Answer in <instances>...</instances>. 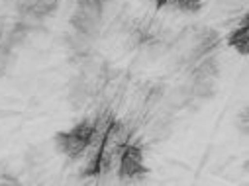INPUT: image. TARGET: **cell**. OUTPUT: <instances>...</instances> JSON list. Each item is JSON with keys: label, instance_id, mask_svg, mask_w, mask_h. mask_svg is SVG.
<instances>
[{"label": "cell", "instance_id": "cell-1", "mask_svg": "<svg viewBox=\"0 0 249 186\" xmlns=\"http://www.w3.org/2000/svg\"><path fill=\"white\" fill-rule=\"evenodd\" d=\"M222 43V37L216 30L206 26H191L184 28L175 41L171 43L169 51L175 65L182 71H189L202 59L212 57Z\"/></svg>", "mask_w": 249, "mask_h": 186}, {"label": "cell", "instance_id": "cell-2", "mask_svg": "<svg viewBox=\"0 0 249 186\" xmlns=\"http://www.w3.org/2000/svg\"><path fill=\"white\" fill-rule=\"evenodd\" d=\"M98 132V118H85L73 128L55 134L53 141L61 155H65L71 161H83L92 147V141Z\"/></svg>", "mask_w": 249, "mask_h": 186}, {"label": "cell", "instance_id": "cell-3", "mask_svg": "<svg viewBox=\"0 0 249 186\" xmlns=\"http://www.w3.org/2000/svg\"><path fill=\"white\" fill-rule=\"evenodd\" d=\"M110 6V0H79L73 14L71 26L75 34L83 39H94L104 30L106 8Z\"/></svg>", "mask_w": 249, "mask_h": 186}, {"label": "cell", "instance_id": "cell-4", "mask_svg": "<svg viewBox=\"0 0 249 186\" xmlns=\"http://www.w3.org/2000/svg\"><path fill=\"white\" fill-rule=\"evenodd\" d=\"M116 174L120 180H140L147 174L145 159H143V147L140 141L132 139L126 147L122 149L116 165Z\"/></svg>", "mask_w": 249, "mask_h": 186}, {"label": "cell", "instance_id": "cell-5", "mask_svg": "<svg viewBox=\"0 0 249 186\" xmlns=\"http://www.w3.org/2000/svg\"><path fill=\"white\" fill-rule=\"evenodd\" d=\"M10 2L22 16L34 20L51 16L59 6V0H10Z\"/></svg>", "mask_w": 249, "mask_h": 186}, {"label": "cell", "instance_id": "cell-6", "mask_svg": "<svg viewBox=\"0 0 249 186\" xmlns=\"http://www.w3.org/2000/svg\"><path fill=\"white\" fill-rule=\"evenodd\" d=\"M153 4L157 10H169V12H180V14H198L204 8L202 0H145Z\"/></svg>", "mask_w": 249, "mask_h": 186}, {"label": "cell", "instance_id": "cell-7", "mask_svg": "<svg viewBox=\"0 0 249 186\" xmlns=\"http://www.w3.org/2000/svg\"><path fill=\"white\" fill-rule=\"evenodd\" d=\"M226 41L239 55H247L249 53V14H245L241 18V22L230 32V35H228Z\"/></svg>", "mask_w": 249, "mask_h": 186}]
</instances>
